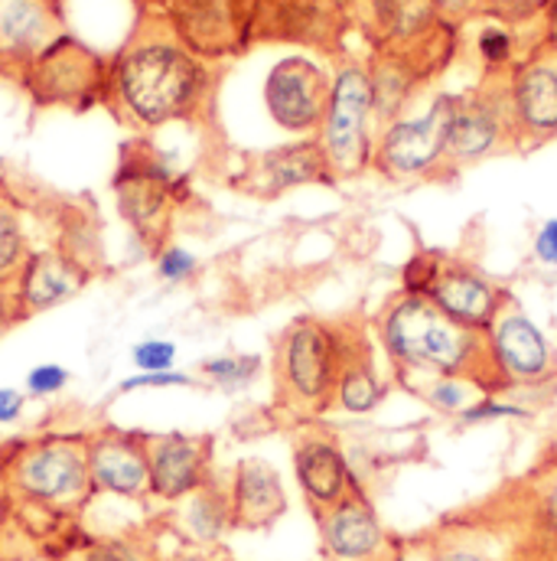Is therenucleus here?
Returning <instances> with one entry per match:
<instances>
[{"instance_id": "1", "label": "nucleus", "mask_w": 557, "mask_h": 561, "mask_svg": "<svg viewBox=\"0 0 557 561\" xmlns=\"http://www.w3.org/2000/svg\"><path fill=\"white\" fill-rule=\"evenodd\" d=\"M216 76L170 20L147 7L125 46L108 59V112L135 128L156 131L173 122H199L212 102Z\"/></svg>"}, {"instance_id": "2", "label": "nucleus", "mask_w": 557, "mask_h": 561, "mask_svg": "<svg viewBox=\"0 0 557 561\" xmlns=\"http://www.w3.org/2000/svg\"><path fill=\"white\" fill-rule=\"evenodd\" d=\"M372 336L405 389L440 376H463L476 379L489 396H502L492 379L486 336L450 320L423 294H392L372 317Z\"/></svg>"}, {"instance_id": "3", "label": "nucleus", "mask_w": 557, "mask_h": 561, "mask_svg": "<svg viewBox=\"0 0 557 561\" xmlns=\"http://www.w3.org/2000/svg\"><path fill=\"white\" fill-rule=\"evenodd\" d=\"M359 323L362 317L323 320L306 313L280 330L271 350L275 409L280 415L293 424L329 415L333 392Z\"/></svg>"}, {"instance_id": "4", "label": "nucleus", "mask_w": 557, "mask_h": 561, "mask_svg": "<svg viewBox=\"0 0 557 561\" xmlns=\"http://www.w3.org/2000/svg\"><path fill=\"white\" fill-rule=\"evenodd\" d=\"M10 503L46 516H76L95 496L89 473V434H46L20 444L0 467Z\"/></svg>"}, {"instance_id": "5", "label": "nucleus", "mask_w": 557, "mask_h": 561, "mask_svg": "<svg viewBox=\"0 0 557 561\" xmlns=\"http://www.w3.org/2000/svg\"><path fill=\"white\" fill-rule=\"evenodd\" d=\"M466 510L506 539L512 561H557V444Z\"/></svg>"}, {"instance_id": "6", "label": "nucleus", "mask_w": 557, "mask_h": 561, "mask_svg": "<svg viewBox=\"0 0 557 561\" xmlns=\"http://www.w3.org/2000/svg\"><path fill=\"white\" fill-rule=\"evenodd\" d=\"M382 125L385 122L379 112L372 69L359 62H343L333 76L326 118L316 135L333 180H356L372 170Z\"/></svg>"}, {"instance_id": "7", "label": "nucleus", "mask_w": 557, "mask_h": 561, "mask_svg": "<svg viewBox=\"0 0 557 561\" xmlns=\"http://www.w3.org/2000/svg\"><path fill=\"white\" fill-rule=\"evenodd\" d=\"M402 290L423 294L450 320L476 333H486L499 307L509 300V290L489 275H483L476 265L440 252L411 255L402 268Z\"/></svg>"}, {"instance_id": "8", "label": "nucleus", "mask_w": 557, "mask_h": 561, "mask_svg": "<svg viewBox=\"0 0 557 561\" xmlns=\"http://www.w3.org/2000/svg\"><path fill=\"white\" fill-rule=\"evenodd\" d=\"M460 95H437L418 115H395L382 125L375 140L372 170L392 183H418L450 176L446 135Z\"/></svg>"}, {"instance_id": "9", "label": "nucleus", "mask_w": 557, "mask_h": 561, "mask_svg": "<svg viewBox=\"0 0 557 561\" xmlns=\"http://www.w3.org/2000/svg\"><path fill=\"white\" fill-rule=\"evenodd\" d=\"M483 336L492 379L502 396L522 389H545L557 379V350L552 336L529 317V310L512 294Z\"/></svg>"}, {"instance_id": "10", "label": "nucleus", "mask_w": 557, "mask_h": 561, "mask_svg": "<svg viewBox=\"0 0 557 561\" xmlns=\"http://www.w3.org/2000/svg\"><path fill=\"white\" fill-rule=\"evenodd\" d=\"M20 79L30 99L43 108L85 112L98 102L105 105L108 59L66 33L46 53H39Z\"/></svg>"}, {"instance_id": "11", "label": "nucleus", "mask_w": 557, "mask_h": 561, "mask_svg": "<svg viewBox=\"0 0 557 561\" xmlns=\"http://www.w3.org/2000/svg\"><path fill=\"white\" fill-rule=\"evenodd\" d=\"M115 193H118L121 216L131 222L140 242L160 252L163 236L170 229L179 183L150 144L143 140L125 144V160L115 180Z\"/></svg>"}, {"instance_id": "12", "label": "nucleus", "mask_w": 557, "mask_h": 561, "mask_svg": "<svg viewBox=\"0 0 557 561\" xmlns=\"http://www.w3.org/2000/svg\"><path fill=\"white\" fill-rule=\"evenodd\" d=\"M506 102L512 147L532 150L557 138V53L548 46L529 49L506 76Z\"/></svg>"}, {"instance_id": "13", "label": "nucleus", "mask_w": 557, "mask_h": 561, "mask_svg": "<svg viewBox=\"0 0 557 561\" xmlns=\"http://www.w3.org/2000/svg\"><path fill=\"white\" fill-rule=\"evenodd\" d=\"M258 3L262 0H160L156 7L179 39L209 62L248 46L258 26Z\"/></svg>"}, {"instance_id": "14", "label": "nucleus", "mask_w": 557, "mask_h": 561, "mask_svg": "<svg viewBox=\"0 0 557 561\" xmlns=\"http://www.w3.org/2000/svg\"><path fill=\"white\" fill-rule=\"evenodd\" d=\"M290 460H293L297 486L313 516L336 506L356 486H362L339 434L333 427H326L323 421H300L293 427Z\"/></svg>"}, {"instance_id": "15", "label": "nucleus", "mask_w": 557, "mask_h": 561, "mask_svg": "<svg viewBox=\"0 0 557 561\" xmlns=\"http://www.w3.org/2000/svg\"><path fill=\"white\" fill-rule=\"evenodd\" d=\"M502 147H512L506 76H486L476 92L460 95L456 102V115L446 135V170L456 173L460 167L492 157Z\"/></svg>"}, {"instance_id": "16", "label": "nucleus", "mask_w": 557, "mask_h": 561, "mask_svg": "<svg viewBox=\"0 0 557 561\" xmlns=\"http://www.w3.org/2000/svg\"><path fill=\"white\" fill-rule=\"evenodd\" d=\"M333 76L306 56H283L265 79V108L280 131L316 138L326 118Z\"/></svg>"}, {"instance_id": "17", "label": "nucleus", "mask_w": 557, "mask_h": 561, "mask_svg": "<svg viewBox=\"0 0 557 561\" xmlns=\"http://www.w3.org/2000/svg\"><path fill=\"white\" fill-rule=\"evenodd\" d=\"M323 561H388L398 539L379 516L365 486L313 516Z\"/></svg>"}, {"instance_id": "18", "label": "nucleus", "mask_w": 557, "mask_h": 561, "mask_svg": "<svg viewBox=\"0 0 557 561\" xmlns=\"http://www.w3.org/2000/svg\"><path fill=\"white\" fill-rule=\"evenodd\" d=\"M143 447L150 470V496L160 503H179L216 477L209 434H143Z\"/></svg>"}, {"instance_id": "19", "label": "nucleus", "mask_w": 557, "mask_h": 561, "mask_svg": "<svg viewBox=\"0 0 557 561\" xmlns=\"http://www.w3.org/2000/svg\"><path fill=\"white\" fill-rule=\"evenodd\" d=\"M89 473L95 493H112L121 500H147L150 470H147L143 434L118 431V427L89 434Z\"/></svg>"}, {"instance_id": "20", "label": "nucleus", "mask_w": 557, "mask_h": 561, "mask_svg": "<svg viewBox=\"0 0 557 561\" xmlns=\"http://www.w3.org/2000/svg\"><path fill=\"white\" fill-rule=\"evenodd\" d=\"M66 36L62 0H0V69L26 66Z\"/></svg>"}, {"instance_id": "21", "label": "nucleus", "mask_w": 557, "mask_h": 561, "mask_svg": "<svg viewBox=\"0 0 557 561\" xmlns=\"http://www.w3.org/2000/svg\"><path fill=\"white\" fill-rule=\"evenodd\" d=\"M242 190L252 196H280L297 186L310 183H333V170L323 157V147L316 138H303L297 144H283L275 150L255 153L245 160V170L239 176Z\"/></svg>"}, {"instance_id": "22", "label": "nucleus", "mask_w": 557, "mask_h": 561, "mask_svg": "<svg viewBox=\"0 0 557 561\" xmlns=\"http://www.w3.org/2000/svg\"><path fill=\"white\" fill-rule=\"evenodd\" d=\"M375 346L379 343L372 336V323L362 320L356 327L349 356L343 363V373H339L329 412H343V415L362 419V415H372L375 409H382V402L395 389V376L382 373V366L375 359Z\"/></svg>"}, {"instance_id": "23", "label": "nucleus", "mask_w": 557, "mask_h": 561, "mask_svg": "<svg viewBox=\"0 0 557 561\" xmlns=\"http://www.w3.org/2000/svg\"><path fill=\"white\" fill-rule=\"evenodd\" d=\"M232 500V526L242 533H265L278 526L287 513V493L278 467L262 457H245L235 463L229 477Z\"/></svg>"}, {"instance_id": "24", "label": "nucleus", "mask_w": 557, "mask_h": 561, "mask_svg": "<svg viewBox=\"0 0 557 561\" xmlns=\"http://www.w3.org/2000/svg\"><path fill=\"white\" fill-rule=\"evenodd\" d=\"M423 542L430 561H512L506 539L469 510L450 513L423 529Z\"/></svg>"}, {"instance_id": "25", "label": "nucleus", "mask_w": 557, "mask_h": 561, "mask_svg": "<svg viewBox=\"0 0 557 561\" xmlns=\"http://www.w3.org/2000/svg\"><path fill=\"white\" fill-rule=\"evenodd\" d=\"M85 280H89V275H85V268L76 259H66L59 252L30 255L26 268L20 272V278L13 284L20 317L49 310V307L69 300L72 294L82 290Z\"/></svg>"}, {"instance_id": "26", "label": "nucleus", "mask_w": 557, "mask_h": 561, "mask_svg": "<svg viewBox=\"0 0 557 561\" xmlns=\"http://www.w3.org/2000/svg\"><path fill=\"white\" fill-rule=\"evenodd\" d=\"M173 526L189 546L219 549V542L235 529L232 526V500H229V480L212 477L206 486L189 493L186 500L173 503Z\"/></svg>"}, {"instance_id": "27", "label": "nucleus", "mask_w": 557, "mask_h": 561, "mask_svg": "<svg viewBox=\"0 0 557 561\" xmlns=\"http://www.w3.org/2000/svg\"><path fill=\"white\" fill-rule=\"evenodd\" d=\"M375 23L395 49H405L433 33L443 20L437 16L433 0H375Z\"/></svg>"}, {"instance_id": "28", "label": "nucleus", "mask_w": 557, "mask_h": 561, "mask_svg": "<svg viewBox=\"0 0 557 561\" xmlns=\"http://www.w3.org/2000/svg\"><path fill=\"white\" fill-rule=\"evenodd\" d=\"M408 392H415L420 402L443 415V419H460L463 412H469L479 399H486L489 392L476 382V379H463V376H440V379H427L411 386Z\"/></svg>"}, {"instance_id": "29", "label": "nucleus", "mask_w": 557, "mask_h": 561, "mask_svg": "<svg viewBox=\"0 0 557 561\" xmlns=\"http://www.w3.org/2000/svg\"><path fill=\"white\" fill-rule=\"evenodd\" d=\"M473 49H476V59L483 62L486 76H506L522 56H519V33L515 26L502 23V20H492L486 16L473 36Z\"/></svg>"}, {"instance_id": "30", "label": "nucleus", "mask_w": 557, "mask_h": 561, "mask_svg": "<svg viewBox=\"0 0 557 561\" xmlns=\"http://www.w3.org/2000/svg\"><path fill=\"white\" fill-rule=\"evenodd\" d=\"M265 363L262 356H212L199 363V376L206 382H212L222 392H242L248 389L258 376H262Z\"/></svg>"}, {"instance_id": "31", "label": "nucleus", "mask_w": 557, "mask_h": 561, "mask_svg": "<svg viewBox=\"0 0 557 561\" xmlns=\"http://www.w3.org/2000/svg\"><path fill=\"white\" fill-rule=\"evenodd\" d=\"M26 262H30V252H26L23 222L10 206L0 203V284H16Z\"/></svg>"}, {"instance_id": "32", "label": "nucleus", "mask_w": 557, "mask_h": 561, "mask_svg": "<svg viewBox=\"0 0 557 561\" xmlns=\"http://www.w3.org/2000/svg\"><path fill=\"white\" fill-rule=\"evenodd\" d=\"M156 546L143 536H108L92 542L82 561H156Z\"/></svg>"}, {"instance_id": "33", "label": "nucleus", "mask_w": 557, "mask_h": 561, "mask_svg": "<svg viewBox=\"0 0 557 561\" xmlns=\"http://www.w3.org/2000/svg\"><path fill=\"white\" fill-rule=\"evenodd\" d=\"M545 7L548 0H479V13L483 16H492V20H502L509 26H525V23H535L545 16Z\"/></svg>"}, {"instance_id": "34", "label": "nucleus", "mask_w": 557, "mask_h": 561, "mask_svg": "<svg viewBox=\"0 0 557 561\" xmlns=\"http://www.w3.org/2000/svg\"><path fill=\"white\" fill-rule=\"evenodd\" d=\"M199 272V259L189 252V249H179V245H166L156 252V275L170 284H183Z\"/></svg>"}, {"instance_id": "35", "label": "nucleus", "mask_w": 557, "mask_h": 561, "mask_svg": "<svg viewBox=\"0 0 557 561\" xmlns=\"http://www.w3.org/2000/svg\"><path fill=\"white\" fill-rule=\"evenodd\" d=\"M532 412L525 405H515V402H506L502 396H486L479 399L469 412H463L456 424H483V421H499V419H529Z\"/></svg>"}, {"instance_id": "36", "label": "nucleus", "mask_w": 557, "mask_h": 561, "mask_svg": "<svg viewBox=\"0 0 557 561\" xmlns=\"http://www.w3.org/2000/svg\"><path fill=\"white\" fill-rule=\"evenodd\" d=\"M140 373H170L176 363V346L170 340H143L131 353Z\"/></svg>"}, {"instance_id": "37", "label": "nucleus", "mask_w": 557, "mask_h": 561, "mask_svg": "<svg viewBox=\"0 0 557 561\" xmlns=\"http://www.w3.org/2000/svg\"><path fill=\"white\" fill-rule=\"evenodd\" d=\"M69 386V369L56 366V363H43L36 369H30L26 376V392L30 396H56Z\"/></svg>"}, {"instance_id": "38", "label": "nucleus", "mask_w": 557, "mask_h": 561, "mask_svg": "<svg viewBox=\"0 0 557 561\" xmlns=\"http://www.w3.org/2000/svg\"><path fill=\"white\" fill-rule=\"evenodd\" d=\"M532 255H535L538 265L555 268L557 272V216L555 219H545V222L538 226V232H535V239H532Z\"/></svg>"}, {"instance_id": "39", "label": "nucleus", "mask_w": 557, "mask_h": 561, "mask_svg": "<svg viewBox=\"0 0 557 561\" xmlns=\"http://www.w3.org/2000/svg\"><path fill=\"white\" fill-rule=\"evenodd\" d=\"M166 386H196L193 376L186 373H140L135 379L121 382V392H135V389H166Z\"/></svg>"}, {"instance_id": "40", "label": "nucleus", "mask_w": 557, "mask_h": 561, "mask_svg": "<svg viewBox=\"0 0 557 561\" xmlns=\"http://www.w3.org/2000/svg\"><path fill=\"white\" fill-rule=\"evenodd\" d=\"M433 7L443 23H460L473 13H479V0H433Z\"/></svg>"}, {"instance_id": "41", "label": "nucleus", "mask_w": 557, "mask_h": 561, "mask_svg": "<svg viewBox=\"0 0 557 561\" xmlns=\"http://www.w3.org/2000/svg\"><path fill=\"white\" fill-rule=\"evenodd\" d=\"M388 561H430V549L423 542V533L418 536H402L395 552L388 556Z\"/></svg>"}, {"instance_id": "42", "label": "nucleus", "mask_w": 557, "mask_h": 561, "mask_svg": "<svg viewBox=\"0 0 557 561\" xmlns=\"http://www.w3.org/2000/svg\"><path fill=\"white\" fill-rule=\"evenodd\" d=\"M156 561H229L219 549H206V546H189V542H183V546H176L173 552H166V556H160Z\"/></svg>"}, {"instance_id": "43", "label": "nucleus", "mask_w": 557, "mask_h": 561, "mask_svg": "<svg viewBox=\"0 0 557 561\" xmlns=\"http://www.w3.org/2000/svg\"><path fill=\"white\" fill-rule=\"evenodd\" d=\"M26 405V396L16 392V389H0V424H10V421L20 419Z\"/></svg>"}, {"instance_id": "44", "label": "nucleus", "mask_w": 557, "mask_h": 561, "mask_svg": "<svg viewBox=\"0 0 557 561\" xmlns=\"http://www.w3.org/2000/svg\"><path fill=\"white\" fill-rule=\"evenodd\" d=\"M20 320V307H16V294H13V284H0V333Z\"/></svg>"}, {"instance_id": "45", "label": "nucleus", "mask_w": 557, "mask_h": 561, "mask_svg": "<svg viewBox=\"0 0 557 561\" xmlns=\"http://www.w3.org/2000/svg\"><path fill=\"white\" fill-rule=\"evenodd\" d=\"M542 46L557 53V0H548L545 16H542Z\"/></svg>"}, {"instance_id": "46", "label": "nucleus", "mask_w": 557, "mask_h": 561, "mask_svg": "<svg viewBox=\"0 0 557 561\" xmlns=\"http://www.w3.org/2000/svg\"><path fill=\"white\" fill-rule=\"evenodd\" d=\"M7 516H10V496H7V490L0 486V533H3V526H7Z\"/></svg>"}, {"instance_id": "47", "label": "nucleus", "mask_w": 557, "mask_h": 561, "mask_svg": "<svg viewBox=\"0 0 557 561\" xmlns=\"http://www.w3.org/2000/svg\"><path fill=\"white\" fill-rule=\"evenodd\" d=\"M138 3H143V7H156L160 0H138Z\"/></svg>"}]
</instances>
